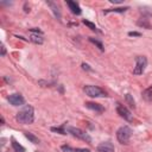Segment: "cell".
I'll return each instance as SVG.
<instances>
[{
	"mask_svg": "<svg viewBox=\"0 0 152 152\" xmlns=\"http://www.w3.org/2000/svg\"><path fill=\"white\" fill-rule=\"evenodd\" d=\"M83 24H84V25H87V26H88L90 30H93V31H99V30H97V27L95 26V24H93V23H90V21H88V20H86V19L83 20Z\"/></svg>",
	"mask_w": 152,
	"mask_h": 152,
	"instance_id": "cell-20",
	"label": "cell"
},
{
	"mask_svg": "<svg viewBox=\"0 0 152 152\" xmlns=\"http://www.w3.org/2000/svg\"><path fill=\"white\" fill-rule=\"evenodd\" d=\"M138 25L146 27V28H150V23H148V19H146V18H140L138 20Z\"/></svg>",
	"mask_w": 152,
	"mask_h": 152,
	"instance_id": "cell-17",
	"label": "cell"
},
{
	"mask_svg": "<svg viewBox=\"0 0 152 152\" xmlns=\"http://www.w3.org/2000/svg\"><path fill=\"white\" fill-rule=\"evenodd\" d=\"M15 119H17L18 122L24 124V125L32 124L33 120H34V110H33V107L32 106H28V104L25 106L23 109H20L17 113Z\"/></svg>",
	"mask_w": 152,
	"mask_h": 152,
	"instance_id": "cell-1",
	"label": "cell"
},
{
	"mask_svg": "<svg viewBox=\"0 0 152 152\" xmlns=\"http://www.w3.org/2000/svg\"><path fill=\"white\" fill-rule=\"evenodd\" d=\"M12 147H13L14 152H25V147L21 146L19 142H17L14 139H12Z\"/></svg>",
	"mask_w": 152,
	"mask_h": 152,
	"instance_id": "cell-12",
	"label": "cell"
},
{
	"mask_svg": "<svg viewBox=\"0 0 152 152\" xmlns=\"http://www.w3.org/2000/svg\"><path fill=\"white\" fill-rule=\"evenodd\" d=\"M5 53H6V50H5V46L2 45L1 46V56H5Z\"/></svg>",
	"mask_w": 152,
	"mask_h": 152,
	"instance_id": "cell-25",
	"label": "cell"
},
{
	"mask_svg": "<svg viewBox=\"0 0 152 152\" xmlns=\"http://www.w3.org/2000/svg\"><path fill=\"white\" fill-rule=\"evenodd\" d=\"M30 40L33 42V43H36V44H43V42H44L43 37L42 36H38V34H31Z\"/></svg>",
	"mask_w": 152,
	"mask_h": 152,
	"instance_id": "cell-15",
	"label": "cell"
},
{
	"mask_svg": "<svg viewBox=\"0 0 152 152\" xmlns=\"http://www.w3.org/2000/svg\"><path fill=\"white\" fill-rule=\"evenodd\" d=\"M97 152H114V145L112 142H101L96 147Z\"/></svg>",
	"mask_w": 152,
	"mask_h": 152,
	"instance_id": "cell-8",
	"label": "cell"
},
{
	"mask_svg": "<svg viewBox=\"0 0 152 152\" xmlns=\"http://www.w3.org/2000/svg\"><path fill=\"white\" fill-rule=\"evenodd\" d=\"M25 137H26L31 142H33V144H38V142H39V139H38L36 135H33L32 133H30V132H25Z\"/></svg>",
	"mask_w": 152,
	"mask_h": 152,
	"instance_id": "cell-16",
	"label": "cell"
},
{
	"mask_svg": "<svg viewBox=\"0 0 152 152\" xmlns=\"http://www.w3.org/2000/svg\"><path fill=\"white\" fill-rule=\"evenodd\" d=\"M84 93L90 96V97H104L106 96V93L104 90H102L100 87L97 86H86L83 88Z\"/></svg>",
	"mask_w": 152,
	"mask_h": 152,
	"instance_id": "cell-4",
	"label": "cell"
},
{
	"mask_svg": "<svg viewBox=\"0 0 152 152\" xmlns=\"http://www.w3.org/2000/svg\"><path fill=\"white\" fill-rule=\"evenodd\" d=\"M7 100H8V102L11 103V104H13V106H23L24 103H25V99L20 95V94H11L8 97H7Z\"/></svg>",
	"mask_w": 152,
	"mask_h": 152,
	"instance_id": "cell-7",
	"label": "cell"
},
{
	"mask_svg": "<svg viewBox=\"0 0 152 152\" xmlns=\"http://www.w3.org/2000/svg\"><path fill=\"white\" fill-rule=\"evenodd\" d=\"M116 110H118V114H119L121 118H124L125 120H127V121H132V120H133L132 113H131L129 109H128L127 107H125L124 104L116 103Z\"/></svg>",
	"mask_w": 152,
	"mask_h": 152,
	"instance_id": "cell-6",
	"label": "cell"
},
{
	"mask_svg": "<svg viewBox=\"0 0 152 152\" xmlns=\"http://www.w3.org/2000/svg\"><path fill=\"white\" fill-rule=\"evenodd\" d=\"M48 5L52 8V11H53V13H55V15L59 19L61 18V13H59V11H58V7H57V5L55 4V2H52V1H48Z\"/></svg>",
	"mask_w": 152,
	"mask_h": 152,
	"instance_id": "cell-14",
	"label": "cell"
},
{
	"mask_svg": "<svg viewBox=\"0 0 152 152\" xmlns=\"http://www.w3.org/2000/svg\"><path fill=\"white\" fill-rule=\"evenodd\" d=\"M66 5L69 6L70 11H71L74 14H76V15H80V14L82 13V10H81V7H80V5H78L77 2H75V1H71V0H68V1H66Z\"/></svg>",
	"mask_w": 152,
	"mask_h": 152,
	"instance_id": "cell-9",
	"label": "cell"
},
{
	"mask_svg": "<svg viewBox=\"0 0 152 152\" xmlns=\"http://www.w3.org/2000/svg\"><path fill=\"white\" fill-rule=\"evenodd\" d=\"M126 10H128V7H119V8H110V10H106L104 11V14H107V13H109V12H116V13H122V12H125Z\"/></svg>",
	"mask_w": 152,
	"mask_h": 152,
	"instance_id": "cell-18",
	"label": "cell"
},
{
	"mask_svg": "<svg viewBox=\"0 0 152 152\" xmlns=\"http://www.w3.org/2000/svg\"><path fill=\"white\" fill-rule=\"evenodd\" d=\"M65 132L66 133H70L71 135L78 138V139H82L87 142H91V138L89 137L88 133H86L84 131L80 129V128H76V127H72V126H66L65 127Z\"/></svg>",
	"mask_w": 152,
	"mask_h": 152,
	"instance_id": "cell-2",
	"label": "cell"
},
{
	"mask_svg": "<svg viewBox=\"0 0 152 152\" xmlns=\"http://www.w3.org/2000/svg\"><path fill=\"white\" fill-rule=\"evenodd\" d=\"M146 66H147V59H146V57L138 56L135 58V66L133 69V74L134 75H141L145 71Z\"/></svg>",
	"mask_w": 152,
	"mask_h": 152,
	"instance_id": "cell-5",
	"label": "cell"
},
{
	"mask_svg": "<svg viewBox=\"0 0 152 152\" xmlns=\"http://www.w3.org/2000/svg\"><path fill=\"white\" fill-rule=\"evenodd\" d=\"M112 4H121L122 2V0H109Z\"/></svg>",
	"mask_w": 152,
	"mask_h": 152,
	"instance_id": "cell-24",
	"label": "cell"
},
{
	"mask_svg": "<svg viewBox=\"0 0 152 152\" xmlns=\"http://www.w3.org/2000/svg\"><path fill=\"white\" fill-rule=\"evenodd\" d=\"M128 36H131V37H132V36H133V37H140L141 34H140L139 32H128Z\"/></svg>",
	"mask_w": 152,
	"mask_h": 152,
	"instance_id": "cell-22",
	"label": "cell"
},
{
	"mask_svg": "<svg viewBox=\"0 0 152 152\" xmlns=\"http://www.w3.org/2000/svg\"><path fill=\"white\" fill-rule=\"evenodd\" d=\"M62 151L63 152H90V150H88V148H72L68 145H63Z\"/></svg>",
	"mask_w": 152,
	"mask_h": 152,
	"instance_id": "cell-11",
	"label": "cell"
},
{
	"mask_svg": "<svg viewBox=\"0 0 152 152\" xmlns=\"http://www.w3.org/2000/svg\"><path fill=\"white\" fill-rule=\"evenodd\" d=\"M126 101L128 102V104H129L131 107H133V108L135 107V104H134V100L132 99V96H131L129 94H127V95H126Z\"/></svg>",
	"mask_w": 152,
	"mask_h": 152,
	"instance_id": "cell-21",
	"label": "cell"
},
{
	"mask_svg": "<svg viewBox=\"0 0 152 152\" xmlns=\"http://www.w3.org/2000/svg\"><path fill=\"white\" fill-rule=\"evenodd\" d=\"M131 135H132V129L128 126H122L116 132V138L121 144H128Z\"/></svg>",
	"mask_w": 152,
	"mask_h": 152,
	"instance_id": "cell-3",
	"label": "cell"
},
{
	"mask_svg": "<svg viewBox=\"0 0 152 152\" xmlns=\"http://www.w3.org/2000/svg\"><path fill=\"white\" fill-rule=\"evenodd\" d=\"M82 68H83L84 70H88V71H91V70H93V69H91L88 64H86V63H83V64H82Z\"/></svg>",
	"mask_w": 152,
	"mask_h": 152,
	"instance_id": "cell-23",
	"label": "cell"
},
{
	"mask_svg": "<svg viewBox=\"0 0 152 152\" xmlns=\"http://www.w3.org/2000/svg\"><path fill=\"white\" fill-rule=\"evenodd\" d=\"M142 97H144L146 101H151V100H152V86L144 90V93H142Z\"/></svg>",
	"mask_w": 152,
	"mask_h": 152,
	"instance_id": "cell-13",
	"label": "cell"
},
{
	"mask_svg": "<svg viewBox=\"0 0 152 152\" xmlns=\"http://www.w3.org/2000/svg\"><path fill=\"white\" fill-rule=\"evenodd\" d=\"M86 107L91 109V110H95V112H99V113H102L104 110V108L99 104V103H95V102H86Z\"/></svg>",
	"mask_w": 152,
	"mask_h": 152,
	"instance_id": "cell-10",
	"label": "cell"
},
{
	"mask_svg": "<svg viewBox=\"0 0 152 152\" xmlns=\"http://www.w3.org/2000/svg\"><path fill=\"white\" fill-rule=\"evenodd\" d=\"M89 40H90L93 44H95V45H96V46H97V48H99L101 51H103V45H102V43H101L100 40H97V39L93 38V37H90V38H89Z\"/></svg>",
	"mask_w": 152,
	"mask_h": 152,
	"instance_id": "cell-19",
	"label": "cell"
}]
</instances>
